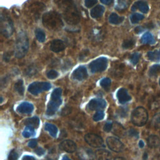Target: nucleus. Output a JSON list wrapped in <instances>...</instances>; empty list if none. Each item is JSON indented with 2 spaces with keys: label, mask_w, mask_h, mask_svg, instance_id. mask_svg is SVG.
Returning <instances> with one entry per match:
<instances>
[{
  "label": "nucleus",
  "mask_w": 160,
  "mask_h": 160,
  "mask_svg": "<svg viewBox=\"0 0 160 160\" xmlns=\"http://www.w3.org/2000/svg\"><path fill=\"white\" fill-rule=\"evenodd\" d=\"M62 11L66 21L69 24H76L80 21L78 11L72 0H54Z\"/></svg>",
  "instance_id": "obj_1"
},
{
  "label": "nucleus",
  "mask_w": 160,
  "mask_h": 160,
  "mask_svg": "<svg viewBox=\"0 0 160 160\" xmlns=\"http://www.w3.org/2000/svg\"><path fill=\"white\" fill-rule=\"evenodd\" d=\"M42 21L44 27L52 31L59 30L64 24L60 14L54 11L44 14Z\"/></svg>",
  "instance_id": "obj_2"
},
{
  "label": "nucleus",
  "mask_w": 160,
  "mask_h": 160,
  "mask_svg": "<svg viewBox=\"0 0 160 160\" xmlns=\"http://www.w3.org/2000/svg\"><path fill=\"white\" fill-rule=\"evenodd\" d=\"M29 49V40L26 34L21 32L18 34L15 46H14V56L17 58H23L28 52Z\"/></svg>",
  "instance_id": "obj_3"
},
{
  "label": "nucleus",
  "mask_w": 160,
  "mask_h": 160,
  "mask_svg": "<svg viewBox=\"0 0 160 160\" xmlns=\"http://www.w3.org/2000/svg\"><path fill=\"white\" fill-rule=\"evenodd\" d=\"M61 94L62 90L61 88H56L53 90L51 95V100L48 104L46 111L47 115L52 116L56 113L62 103Z\"/></svg>",
  "instance_id": "obj_4"
},
{
  "label": "nucleus",
  "mask_w": 160,
  "mask_h": 160,
  "mask_svg": "<svg viewBox=\"0 0 160 160\" xmlns=\"http://www.w3.org/2000/svg\"><path fill=\"white\" fill-rule=\"evenodd\" d=\"M148 119L147 110L141 106L135 108L131 116V120L133 124L137 126H142L146 124Z\"/></svg>",
  "instance_id": "obj_5"
},
{
  "label": "nucleus",
  "mask_w": 160,
  "mask_h": 160,
  "mask_svg": "<svg viewBox=\"0 0 160 160\" xmlns=\"http://www.w3.org/2000/svg\"><path fill=\"white\" fill-rule=\"evenodd\" d=\"M1 31L6 38L10 37L14 31L13 22L11 19L5 13L1 15Z\"/></svg>",
  "instance_id": "obj_6"
},
{
  "label": "nucleus",
  "mask_w": 160,
  "mask_h": 160,
  "mask_svg": "<svg viewBox=\"0 0 160 160\" xmlns=\"http://www.w3.org/2000/svg\"><path fill=\"white\" fill-rule=\"evenodd\" d=\"M108 62L106 58L100 57L91 61L89 64V67L91 71L93 73L102 72L106 69Z\"/></svg>",
  "instance_id": "obj_7"
},
{
  "label": "nucleus",
  "mask_w": 160,
  "mask_h": 160,
  "mask_svg": "<svg viewBox=\"0 0 160 160\" xmlns=\"http://www.w3.org/2000/svg\"><path fill=\"white\" fill-rule=\"evenodd\" d=\"M51 84L48 82H34L28 86V91L34 95H37L51 88Z\"/></svg>",
  "instance_id": "obj_8"
},
{
  "label": "nucleus",
  "mask_w": 160,
  "mask_h": 160,
  "mask_svg": "<svg viewBox=\"0 0 160 160\" xmlns=\"http://www.w3.org/2000/svg\"><path fill=\"white\" fill-rule=\"evenodd\" d=\"M84 140L89 145L93 148H104L105 146L102 138L96 134L89 133L86 134Z\"/></svg>",
  "instance_id": "obj_9"
},
{
  "label": "nucleus",
  "mask_w": 160,
  "mask_h": 160,
  "mask_svg": "<svg viewBox=\"0 0 160 160\" xmlns=\"http://www.w3.org/2000/svg\"><path fill=\"white\" fill-rule=\"evenodd\" d=\"M106 144L108 148L116 152H119L123 151L124 149V146L123 143L117 138L110 136L106 139Z\"/></svg>",
  "instance_id": "obj_10"
},
{
  "label": "nucleus",
  "mask_w": 160,
  "mask_h": 160,
  "mask_svg": "<svg viewBox=\"0 0 160 160\" xmlns=\"http://www.w3.org/2000/svg\"><path fill=\"white\" fill-rule=\"evenodd\" d=\"M80 160H94L96 156L92 149L88 148H81L78 152Z\"/></svg>",
  "instance_id": "obj_11"
},
{
  "label": "nucleus",
  "mask_w": 160,
  "mask_h": 160,
  "mask_svg": "<svg viewBox=\"0 0 160 160\" xmlns=\"http://www.w3.org/2000/svg\"><path fill=\"white\" fill-rule=\"evenodd\" d=\"M106 106V102L105 100L102 99H91L88 104V108L91 111H98L103 109Z\"/></svg>",
  "instance_id": "obj_12"
},
{
  "label": "nucleus",
  "mask_w": 160,
  "mask_h": 160,
  "mask_svg": "<svg viewBox=\"0 0 160 160\" xmlns=\"http://www.w3.org/2000/svg\"><path fill=\"white\" fill-rule=\"evenodd\" d=\"M59 148L69 153L73 152L77 149L76 143L69 139H66L62 141L59 144Z\"/></svg>",
  "instance_id": "obj_13"
},
{
  "label": "nucleus",
  "mask_w": 160,
  "mask_h": 160,
  "mask_svg": "<svg viewBox=\"0 0 160 160\" xmlns=\"http://www.w3.org/2000/svg\"><path fill=\"white\" fill-rule=\"evenodd\" d=\"M72 78L74 79L79 81H82L88 77V72L86 68L83 66H80L78 67L72 74Z\"/></svg>",
  "instance_id": "obj_14"
},
{
  "label": "nucleus",
  "mask_w": 160,
  "mask_h": 160,
  "mask_svg": "<svg viewBox=\"0 0 160 160\" xmlns=\"http://www.w3.org/2000/svg\"><path fill=\"white\" fill-rule=\"evenodd\" d=\"M116 96L119 102L121 104H124L131 99V96L124 88H120L116 93Z\"/></svg>",
  "instance_id": "obj_15"
},
{
  "label": "nucleus",
  "mask_w": 160,
  "mask_h": 160,
  "mask_svg": "<svg viewBox=\"0 0 160 160\" xmlns=\"http://www.w3.org/2000/svg\"><path fill=\"white\" fill-rule=\"evenodd\" d=\"M34 109L33 105L28 102H21L17 107V111L21 114H30L32 112Z\"/></svg>",
  "instance_id": "obj_16"
},
{
  "label": "nucleus",
  "mask_w": 160,
  "mask_h": 160,
  "mask_svg": "<svg viewBox=\"0 0 160 160\" xmlns=\"http://www.w3.org/2000/svg\"><path fill=\"white\" fill-rule=\"evenodd\" d=\"M65 48V44L62 40L54 39L50 44V49L54 52H59L63 51Z\"/></svg>",
  "instance_id": "obj_17"
},
{
  "label": "nucleus",
  "mask_w": 160,
  "mask_h": 160,
  "mask_svg": "<svg viewBox=\"0 0 160 160\" xmlns=\"http://www.w3.org/2000/svg\"><path fill=\"white\" fill-rule=\"evenodd\" d=\"M136 9H139L143 13H147L149 11V6L146 2L142 1H138L134 2L131 8V10L132 11H134Z\"/></svg>",
  "instance_id": "obj_18"
},
{
  "label": "nucleus",
  "mask_w": 160,
  "mask_h": 160,
  "mask_svg": "<svg viewBox=\"0 0 160 160\" xmlns=\"http://www.w3.org/2000/svg\"><path fill=\"white\" fill-rule=\"evenodd\" d=\"M147 143L150 148H157L160 146V138L155 134H151L148 136Z\"/></svg>",
  "instance_id": "obj_19"
},
{
  "label": "nucleus",
  "mask_w": 160,
  "mask_h": 160,
  "mask_svg": "<svg viewBox=\"0 0 160 160\" xmlns=\"http://www.w3.org/2000/svg\"><path fill=\"white\" fill-rule=\"evenodd\" d=\"M111 131L115 135L119 137H123L126 134V131L124 127L118 122L112 123V127Z\"/></svg>",
  "instance_id": "obj_20"
},
{
  "label": "nucleus",
  "mask_w": 160,
  "mask_h": 160,
  "mask_svg": "<svg viewBox=\"0 0 160 160\" xmlns=\"http://www.w3.org/2000/svg\"><path fill=\"white\" fill-rule=\"evenodd\" d=\"M96 158L97 160H111V153L104 149H98L95 152Z\"/></svg>",
  "instance_id": "obj_21"
},
{
  "label": "nucleus",
  "mask_w": 160,
  "mask_h": 160,
  "mask_svg": "<svg viewBox=\"0 0 160 160\" xmlns=\"http://www.w3.org/2000/svg\"><path fill=\"white\" fill-rule=\"evenodd\" d=\"M104 7L102 5H97L91 11V16L94 19H98L102 16L104 12Z\"/></svg>",
  "instance_id": "obj_22"
},
{
  "label": "nucleus",
  "mask_w": 160,
  "mask_h": 160,
  "mask_svg": "<svg viewBox=\"0 0 160 160\" xmlns=\"http://www.w3.org/2000/svg\"><path fill=\"white\" fill-rule=\"evenodd\" d=\"M141 42L142 44H152L155 42V39L151 32H146L142 36L141 38Z\"/></svg>",
  "instance_id": "obj_23"
},
{
  "label": "nucleus",
  "mask_w": 160,
  "mask_h": 160,
  "mask_svg": "<svg viewBox=\"0 0 160 160\" xmlns=\"http://www.w3.org/2000/svg\"><path fill=\"white\" fill-rule=\"evenodd\" d=\"M24 124L27 126L32 128L34 129L37 128L39 124V119L36 116L31 118H28L25 120Z\"/></svg>",
  "instance_id": "obj_24"
},
{
  "label": "nucleus",
  "mask_w": 160,
  "mask_h": 160,
  "mask_svg": "<svg viewBox=\"0 0 160 160\" xmlns=\"http://www.w3.org/2000/svg\"><path fill=\"white\" fill-rule=\"evenodd\" d=\"M124 17L119 16L116 13H112L109 17V21L112 24H121L124 21Z\"/></svg>",
  "instance_id": "obj_25"
},
{
  "label": "nucleus",
  "mask_w": 160,
  "mask_h": 160,
  "mask_svg": "<svg viewBox=\"0 0 160 160\" xmlns=\"http://www.w3.org/2000/svg\"><path fill=\"white\" fill-rule=\"evenodd\" d=\"M44 128L52 137L55 138L56 136L58 133V128L55 125L50 123H46Z\"/></svg>",
  "instance_id": "obj_26"
},
{
  "label": "nucleus",
  "mask_w": 160,
  "mask_h": 160,
  "mask_svg": "<svg viewBox=\"0 0 160 160\" xmlns=\"http://www.w3.org/2000/svg\"><path fill=\"white\" fill-rule=\"evenodd\" d=\"M14 89L21 95L22 96L24 92V88L23 84V81L22 79H19L14 84Z\"/></svg>",
  "instance_id": "obj_27"
},
{
  "label": "nucleus",
  "mask_w": 160,
  "mask_h": 160,
  "mask_svg": "<svg viewBox=\"0 0 160 160\" xmlns=\"http://www.w3.org/2000/svg\"><path fill=\"white\" fill-rule=\"evenodd\" d=\"M148 58L151 61H156L160 58V49L154 51H149L147 53Z\"/></svg>",
  "instance_id": "obj_28"
},
{
  "label": "nucleus",
  "mask_w": 160,
  "mask_h": 160,
  "mask_svg": "<svg viewBox=\"0 0 160 160\" xmlns=\"http://www.w3.org/2000/svg\"><path fill=\"white\" fill-rule=\"evenodd\" d=\"M35 35L37 38V39L41 42H42L45 41L46 39V34L45 32L41 29H36L35 31Z\"/></svg>",
  "instance_id": "obj_29"
},
{
  "label": "nucleus",
  "mask_w": 160,
  "mask_h": 160,
  "mask_svg": "<svg viewBox=\"0 0 160 160\" xmlns=\"http://www.w3.org/2000/svg\"><path fill=\"white\" fill-rule=\"evenodd\" d=\"M159 72H160V65L159 64H154L149 68V75L150 76H156Z\"/></svg>",
  "instance_id": "obj_30"
},
{
  "label": "nucleus",
  "mask_w": 160,
  "mask_h": 160,
  "mask_svg": "<svg viewBox=\"0 0 160 160\" xmlns=\"http://www.w3.org/2000/svg\"><path fill=\"white\" fill-rule=\"evenodd\" d=\"M144 18V16L139 13H134L130 17V21L132 24H136Z\"/></svg>",
  "instance_id": "obj_31"
},
{
  "label": "nucleus",
  "mask_w": 160,
  "mask_h": 160,
  "mask_svg": "<svg viewBox=\"0 0 160 160\" xmlns=\"http://www.w3.org/2000/svg\"><path fill=\"white\" fill-rule=\"evenodd\" d=\"M35 134V131L34 130V128L27 126L26 128H25V129H24L23 132H22V136L24 138H29L32 136H33Z\"/></svg>",
  "instance_id": "obj_32"
},
{
  "label": "nucleus",
  "mask_w": 160,
  "mask_h": 160,
  "mask_svg": "<svg viewBox=\"0 0 160 160\" xmlns=\"http://www.w3.org/2000/svg\"><path fill=\"white\" fill-rule=\"evenodd\" d=\"M135 44V41L132 39H126L123 41L122 44V47L124 49H129L132 48Z\"/></svg>",
  "instance_id": "obj_33"
},
{
  "label": "nucleus",
  "mask_w": 160,
  "mask_h": 160,
  "mask_svg": "<svg viewBox=\"0 0 160 160\" xmlns=\"http://www.w3.org/2000/svg\"><path fill=\"white\" fill-rule=\"evenodd\" d=\"M111 81L109 78H103L101 81H100V85L104 88V89H108L109 86H111Z\"/></svg>",
  "instance_id": "obj_34"
},
{
  "label": "nucleus",
  "mask_w": 160,
  "mask_h": 160,
  "mask_svg": "<svg viewBox=\"0 0 160 160\" xmlns=\"http://www.w3.org/2000/svg\"><path fill=\"white\" fill-rule=\"evenodd\" d=\"M140 57H141V54L140 53L135 52V53H134L131 55V58H130V61L133 64H136L138 62V61L140 59Z\"/></svg>",
  "instance_id": "obj_35"
},
{
  "label": "nucleus",
  "mask_w": 160,
  "mask_h": 160,
  "mask_svg": "<svg viewBox=\"0 0 160 160\" xmlns=\"http://www.w3.org/2000/svg\"><path fill=\"white\" fill-rule=\"evenodd\" d=\"M152 124L156 128H160V113H158L154 116Z\"/></svg>",
  "instance_id": "obj_36"
},
{
  "label": "nucleus",
  "mask_w": 160,
  "mask_h": 160,
  "mask_svg": "<svg viewBox=\"0 0 160 160\" xmlns=\"http://www.w3.org/2000/svg\"><path fill=\"white\" fill-rule=\"evenodd\" d=\"M104 117V113L101 111H98L96 114H94V115L93 116V119L95 121H100V120H102Z\"/></svg>",
  "instance_id": "obj_37"
},
{
  "label": "nucleus",
  "mask_w": 160,
  "mask_h": 160,
  "mask_svg": "<svg viewBox=\"0 0 160 160\" xmlns=\"http://www.w3.org/2000/svg\"><path fill=\"white\" fill-rule=\"evenodd\" d=\"M58 75H59L58 72L55 70H50L46 74L47 77L49 79H53L56 78L58 76Z\"/></svg>",
  "instance_id": "obj_38"
},
{
  "label": "nucleus",
  "mask_w": 160,
  "mask_h": 160,
  "mask_svg": "<svg viewBox=\"0 0 160 160\" xmlns=\"http://www.w3.org/2000/svg\"><path fill=\"white\" fill-rule=\"evenodd\" d=\"M18 158V154L17 153V152L14 149L11 150L8 156V160H17Z\"/></svg>",
  "instance_id": "obj_39"
},
{
  "label": "nucleus",
  "mask_w": 160,
  "mask_h": 160,
  "mask_svg": "<svg viewBox=\"0 0 160 160\" xmlns=\"http://www.w3.org/2000/svg\"><path fill=\"white\" fill-rule=\"evenodd\" d=\"M97 2L98 0H84V4L87 8H89L95 5Z\"/></svg>",
  "instance_id": "obj_40"
},
{
  "label": "nucleus",
  "mask_w": 160,
  "mask_h": 160,
  "mask_svg": "<svg viewBox=\"0 0 160 160\" xmlns=\"http://www.w3.org/2000/svg\"><path fill=\"white\" fill-rule=\"evenodd\" d=\"M112 127V123L111 122H107L104 126V131L106 132L111 131Z\"/></svg>",
  "instance_id": "obj_41"
},
{
  "label": "nucleus",
  "mask_w": 160,
  "mask_h": 160,
  "mask_svg": "<svg viewBox=\"0 0 160 160\" xmlns=\"http://www.w3.org/2000/svg\"><path fill=\"white\" fill-rule=\"evenodd\" d=\"M37 146V141L36 139H31L28 142V146L31 148H34Z\"/></svg>",
  "instance_id": "obj_42"
},
{
  "label": "nucleus",
  "mask_w": 160,
  "mask_h": 160,
  "mask_svg": "<svg viewBox=\"0 0 160 160\" xmlns=\"http://www.w3.org/2000/svg\"><path fill=\"white\" fill-rule=\"evenodd\" d=\"M35 152H36L37 154H38L39 156H41V155H42L43 154H44L45 151H44V150L42 148H38L35 150Z\"/></svg>",
  "instance_id": "obj_43"
},
{
  "label": "nucleus",
  "mask_w": 160,
  "mask_h": 160,
  "mask_svg": "<svg viewBox=\"0 0 160 160\" xmlns=\"http://www.w3.org/2000/svg\"><path fill=\"white\" fill-rule=\"evenodd\" d=\"M129 134L131 136H136L138 137V132H137L135 129H131L129 131Z\"/></svg>",
  "instance_id": "obj_44"
},
{
  "label": "nucleus",
  "mask_w": 160,
  "mask_h": 160,
  "mask_svg": "<svg viewBox=\"0 0 160 160\" xmlns=\"http://www.w3.org/2000/svg\"><path fill=\"white\" fill-rule=\"evenodd\" d=\"M22 160H36V159H35V158L33 156L26 155V156H23Z\"/></svg>",
  "instance_id": "obj_45"
},
{
  "label": "nucleus",
  "mask_w": 160,
  "mask_h": 160,
  "mask_svg": "<svg viewBox=\"0 0 160 160\" xmlns=\"http://www.w3.org/2000/svg\"><path fill=\"white\" fill-rule=\"evenodd\" d=\"M100 1L104 4L109 5V4H111L113 2V0H100Z\"/></svg>",
  "instance_id": "obj_46"
},
{
  "label": "nucleus",
  "mask_w": 160,
  "mask_h": 160,
  "mask_svg": "<svg viewBox=\"0 0 160 160\" xmlns=\"http://www.w3.org/2000/svg\"><path fill=\"white\" fill-rule=\"evenodd\" d=\"M142 31H143V30H142V28L140 27V26H138V27H137V28H136L134 29V31H135L136 33H139V32H141Z\"/></svg>",
  "instance_id": "obj_47"
},
{
  "label": "nucleus",
  "mask_w": 160,
  "mask_h": 160,
  "mask_svg": "<svg viewBox=\"0 0 160 160\" xmlns=\"http://www.w3.org/2000/svg\"><path fill=\"white\" fill-rule=\"evenodd\" d=\"M144 142H143L142 141L140 140L139 142V146L140 148H143V147H144Z\"/></svg>",
  "instance_id": "obj_48"
},
{
  "label": "nucleus",
  "mask_w": 160,
  "mask_h": 160,
  "mask_svg": "<svg viewBox=\"0 0 160 160\" xmlns=\"http://www.w3.org/2000/svg\"><path fill=\"white\" fill-rule=\"evenodd\" d=\"M61 160H71V159L70 158H69L67 156H64L62 158Z\"/></svg>",
  "instance_id": "obj_49"
},
{
  "label": "nucleus",
  "mask_w": 160,
  "mask_h": 160,
  "mask_svg": "<svg viewBox=\"0 0 160 160\" xmlns=\"http://www.w3.org/2000/svg\"><path fill=\"white\" fill-rule=\"evenodd\" d=\"M114 160H126L124 158H121V157H118V158H115Z\"/></svg>",
  "instance_id": "obj_50"
},
{
  "label": "nucleus",
  "mask_w": 160,
  "mask_h": 160,
  "mask_svg": "<svg viewBox=\"0 0 160 160\" xmlns=\"http://www.w3.org/2000/svg\"><path fill=\"white\" fill-rule=\"evenodd\" d=\"M159 85H160V79H159Z\"/></svg>",
  "instance_id": "obj_51"
}]
</instances>
